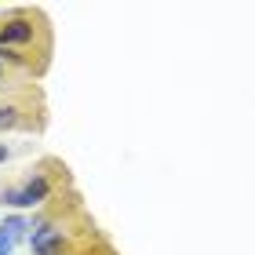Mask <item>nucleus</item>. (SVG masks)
Here are the masks:
<instances>
[{
	"mask_svg": "<svg viewBox=\"0 0 255 255\" xmlns=\"http://www.w3.org/2000/svg\"><path fill=\"white\" fill-rule=\"evenodd\" d=\"M51 197V179L44 175V171H37V175H29L22 186H11V190H4V204L7 208H40L44 201Z\"/></svg>",
	"mask_w": 255,
	"mask_h": 255,
	"instance_id": "f257e3e1",
	"label": "nucleus"
},
{
	"mask_svg": "<svg viewBox=\"0 0 255 255\" xmlns=\"http://www.w3.org/2000/svg\"><path fill=\"white\" fill-rule=\"evenodd\" d=\"M37 15L33 11H15L0 22V51H11V48H22V44H33L37 37Z\"/></svg>",
	"mask_w": 255,
	"mask_h": 255,
	"instance_id": "f03ea898",
	"label": "nucleus"
},
{
	"mask_svg": "<svg viewBox=\"0 0 255 255\" xmlns=\"http://www.w3.org/2000/svg\"><path fill=\"white\" fill-rule=\"evenodd\" d=\"M0 230H4L11 241H18V237L29 230V223H26V219H18V215H11V219H4V226H0Z\"/></svg>",
	"mask_w": 255,
	"mask_h": 255,
	"instance_id": "7ed1b4c3",
	"label": "nucleus"
},
{
	"mask_svg": "<svg viewBox=\"0 0 255 255\" xmlns=\"http://www.w3.org/2000/svg\"><path fill=\"white\" fill-rule=\"evenodd\" d=\"M22 124V110L18 106H0V128H4V131H7V128H18Z\"/></svg>",
	"mask_w": 255,
	"mask_h": 255,
	"instance_id": "20e7f679",
	"label": "nucleus"
},
{
	"mask_svg": "<svg viewBox=\"0 0 255 255\" xmlns=\"http://www.w3.org/2000/svg\"><path fill=\"white\" fill-rule=\"evenodd\" d=\"M7 153H11V149H7L4 142H0V164H4V160H7Z\"/></svg>",
	"mask_w": 255,
	"mask_h": 255,
	"instance_id": "39448f33",
	"label": "nucleus"
},
{
	"mask_svg": "<svg viewBox=\"0 0 255 255\" xmlns=\"http://www.w3.org/2000/svg\"><path fill=\"white\" fill-rule=\"evenodd\" d=\"M4 73H7V66H4V59H0V77H4Z\"/></svg>",
	"mask_w": 255,
	"mask_h": 255,
	"instance_id": "423d86ee",
	"label": "nucleus"
},
{
	"mask_svg": "<svg viewBox=\"0 0 255 255\" xmlns=\"http://www.w3.org/2000/svg\"><path fill=\"white\" fill-rule=\"evenodd\" d=\"M73 255H80V252H73Z\"/></svg>",
	"mask_w": 255,
	"mask_h": 255,
	"instance_id": "0eeeda50",
	"label": "nucleus"
}]
</instances>
